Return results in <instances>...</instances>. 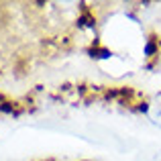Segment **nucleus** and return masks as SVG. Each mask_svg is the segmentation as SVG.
Masks as SVG:
<instances>
[{
  "label": "nucleus",
  "instance_id": "3",
  "mask_svg": "<svg viewBox=\"0 0 161 161\" xmlns=\"http://www.w3.org/2000/svg\"><path fill=\"white\" fill-rule=\"evenodd\" d=\"M88 55H90L92 59H96V61H102V59H110V57H112V51H110L108 47H104V45H90Z\"/></svg>",
  "mask_w": 161,
  "mask_h": 161
},
{
  "label": "nucleus",
  "instance_id": "1",
  "mask_svg": "<svg viewBox=\"0 0 161 161\" xmlns=\"http://www.w3.org/2000/svg\"><path fill=\"white\" fill-rule=\"evenodd\" d=\"M75 29L78 31H92V29H96V16L92 10L88 12H82V14L75 19Z\"/></svg>",
  "mask_w": 161,
  "mask_h": 161
},
{
  "label": "nucleus",
  "instance_id": "2",
  "mask_svg": "<svg viewBox=\"0 0 161 161\" xmlns=\"http://www.w3.org/2000/svg\"><path fill=\"white\" fill-rule=\"evenodd\" d=\"M159 47H161V43L157 37H149L145 41V45H143V55L149 59H159Z\"/></svg>",
  "mask_w": 161,
  "mask_h": 161
}]
</instances>
